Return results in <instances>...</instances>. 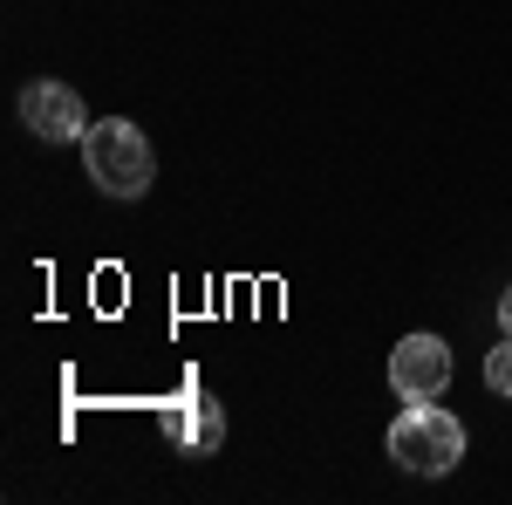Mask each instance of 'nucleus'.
<instances>
[{
    "mask_svg": "<svg viewBox=\"0 0 512 505\" xmlns=\"http://www.w3.org/2000/svg\"><path fill=\"white\" fill-rule=\"evenodd\" d=\"M82 164H89V185L103 198H144L158 185V157H151V137L130 117H96L89 137H82Z\"/></svg>",
    "mask_w": 512,
    "mask_h": 505,
    "instance_id": "nucleus-1",
    "label": "nucleus"
},
{
    "mask_svg": "<svg viewBox=\"0 0 512 505\" xmlns=\"http://www.w3.org/2000/svg\"><path fill=\"white\" fill-rule=\"evenodd\" d=\"M390 458L417 478H444V471L465 458V424L444 410V403H403V417L390 424Z\"/></svg>",
    "mask_w": 512,
    "mask_h": 505,
    "instance_id": "nucleus-2",
    "label": "nucleus"
},
{
    "mask_svg": "<svg viewBox=\"0 0 512 505\" xmlns=\"http://www.w3.org/2000/svg\"><path fill=\"white\" fill-rule=\"evenodd\" d=\"M390 389L403 403H431L451 389V349L437 335H403L390 349Z\"/></svg>",
    "mask_w": 512,
    "mask_h": 505,
    "instance_id": "nucleus-3",
    "label": "nucleus"
},
{
    "mask_svg": "<svg viewBox=\"0 0 512 505\" xmlns=\"http://www.w3.org/2000/svg\"><path fill=\"white\" fill-rule=\"evenodd\" d=\"M21 123L41 144H82L89 137V110H82V96L69 82H28L21 89Z\"/></svg>",
    "mask_w": 512,
    "mask_h": 505,
    "instance_id": "nucleus-4",
    "label": "nucleus"
},
{
    "mask_svg": "<svg viewBox=\"0 0 512 505\" xmlns=\"http://www.w3.org/2000/svg\"><path fill=\"white\" fill-rule=\"evenodd\" d=\"M158 424H164V437H171L178 451H192V458H205V451L226 444V417H219L212 396H178V403H164Z\"/></svg>",
    "mask_w": 512,
    "mask_h": 505,
    "instance_id": "nucleus-5",
    "label": "nucleus"
},
{
    "mask_svg": "<svg viewBox=\"0 0 512 505\" xmlns=\"http://www.w3.org/2000/svg\"><path fill=\"white\" fill-rule=\"evenodd\" d=\"M485 389H492V396H512V335L485 355Z\"/></svg>",
    "mask_w": 512,
    "mask_h": 505,
    "instance_id": "nucleus-6",
    "label": "nucleus"
},
{
    "mask_svg": "<svg viewBox=\"0 0 512 505\" xmlns=\"http://www.w3.org/2000/svg\"><path fill=\"white\" fill-rule=\"evenodd\" d=\"M499 328H506V335H512V287H506V294H499Z\"/></svg>",
    "mask_w": 512,
    "mask_h": 505,
    "instance_id": "nucleus-7",
    "label": "nucleus"
}]
</instances>
